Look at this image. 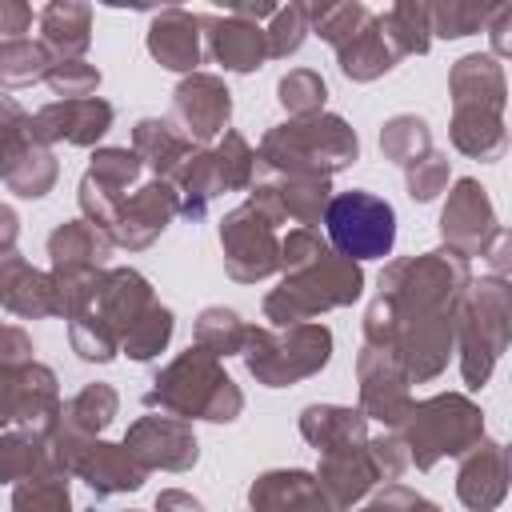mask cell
<instances>
[{"mask_svg":"<svg viewBox=\"0 0 512 512\" xmlns=\"http://www.w3.org/2000/svg\"><path fill=\"white\" fill-rule=\"evenodd\" d=\"M328 236L336 240L340 252L348 256H384L392 248L396 236V216L384 200L368 196V192H344L328 204Z\"/></svg>","mask_w":512,"mask_h":512,"instance_id":"obj_1","label":"cell"}]
</instances>
